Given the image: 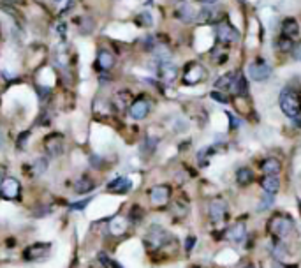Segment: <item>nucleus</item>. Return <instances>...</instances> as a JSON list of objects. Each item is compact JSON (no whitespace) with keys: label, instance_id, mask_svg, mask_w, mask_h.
I'll use <instances>...</instances> for the list:
<instances>
[{"label":"nucleus","instance_id":"obj_44","mask_svg":"<svg viewBox=\"0 0 301 268\" xmlns=\"http://www.w3.org/2000/svg\"><path fill=\"white\" fill-rule=\"evenodd\" d=\"M227 117H229V120H231V127H232V129H236V127L239 126V119H238V117H234V115H231V113H227Z\"/></svg>","mask_w":301,"mask_h":268},{"label":"nucleus","instance_id":"obj_4","mask_svg":"<svg viewBox=\"0 0 301 268\" xmlns=\"http://www.w3.org/2000/svg\"><path fill=\"white\" fill-rule=\"evenodd\" d=\"M215 34H217L218 42L224 44V46L234 44V42L239 41V32L225 20H222L220 23H217V27H215Z\"/></svg>","mask_w":301,"mask_h":268},{"label":"nucleus","instance_id":"obj_49","mask_svg":"<svg viewBox=\"0 0 301 268\" xmlns=\"http://www.w3.org/2000/svg\"><path fill=\"white\" fill-rule=\"evenodd\" d=\"M4 178H6V177H4V170H2V168H0V184H2Z\"/></svg>","mask_w":301,"mask_h":268},{"label":"nucleus","instance_id":"obj_32","mask_svg":"<svg viewBox=\"0 0 301 268\" xmlns=\"http://www.w3.org/2000/svg\"><path fill=\"white\" fill-rule=\"evenodd\" d=\"M277 46H278V49H280V51L287 53V51H292V48H294V42H292V39L280 35V37H278V41H277Z\"/></svg>","mask_w":301,"mask_h":268},{"label":"nucleus","instance_id":"obj_15","mask_svg":"<svg viewBox=\"0 0 301 268\" xmlns=\"http://www.w3.org/2000/svg\"><path fill=\"white\" fill-rule=\"evenodd\" d=\"M157 74H159V78L164 81V83L171 85V83H174L178 78V67L171 62H160L159 69H157Z\"/></svg>","mask_w":301,"mask_h":268},{"label":"nucleus","instance_id":"obj_14","mask_svg":"<svg viewBox=\"0 0 301 268\" xmlns=\"http://www.w3.org/2000/svg\"><path fill=\"white\" fill-rule=\"evenodd\" d=\"M150 110H152V104H150L148 99H136V101H132V104L129 106V115L134 120H143L148 117Z\"/></svg>","mask_w":301,"mask_h":268},{"label":"nucleus","instance_id":"obj_37","mask_svg":"<svg viewBox=\"0 0 301 268\" xmlns=\"http://www.w3.org/2000/svg\"><path fill=\"white\" fill-rule=\"evenodd\" d=\"M143 217V210L139 208V206H132L131 208V212H129V219L127 221H132V223H138L139 219Z\"/></svg>","mask_w":301,"mask_h":268},{"label":"nucleus","instance_id":"obj_13","mask_svg":"<svg viewBox=\"0 0 301 268\" xmlns=\"http://www.w3.org/2000/svg\"><path fill=\"white\" fill-rule=\"evenodd\" d=\"M49 251H51L49 244H34L23 251V259L25 261H41L49 254Z\"/></svg>","mask_w":301,"mask_h":268},{"label":"nucleus","instance_id":"obj_30","mask_svg":"<svg viewBox=\"0 0 301 268\" xmlns=\"http://www.w3.org/2000/svg\"><path fill=\"white\" fill-rule=\"evenodd\" d=\"M232 78H234V73H227V74H224V76H220L217 81H215V88H218V90H225L227 88L229 90V87H231V83H232Z\"/></svg>","mask_w":301,"mask_h":268},{"label":"nucleus","instance_id":"obj_19","mask_svg":"<svg viewBox=\"0 0 301 268\" xmlns=\"http://www.w3.org/2000/svg\"><path fill=\"white\" fill-rule=\"evenodd\" d=\"M225 237H227V240L232 242V244H239V242H243L247 237V224L243 223V221L234 223L227 230V235H225Z\"/></svg>","mask_w":301,"mask_h":268},{"label":"nucleus","instance_id":"obj_41","mask_svg":"<svg viewBox=\"0 0 301 268\" xmlns=\"http://www.w3.org/2000/svg\"><path fill=\"white\" fill-rule=\"evenodd\" d=\"M90 166L92 168H102V157H97V155H92L90 157Z\"/></svg>","mask_w":301,"mask_h":268},{"label":"nucleus","instance_id":"obj_53","mask_svg":"<svg viewBox=\"0 0 301 268\" xmlns=\"http://www.w3.org/2000/svg\"><path fill=\"white\" fill-rule=\"evenodd\" d=\"M56 2H58V0H56Z\"/></svg>","mask_w":301,"mask_h":268},{"label":"nucleus","instance_id":"obj_7","mask_svg":"<svg viewBox=\"0 0 301 268\" xmlns=\"http://www.w3.org/2000/svg\"><path fill=\"white\" fill-rule=\"evenodd\" d=\"M44 148L48 157L51 159H56L64 153V138L58 133H53L44 138Z\"/></svg>","mask_w":301,"mask_h":268},{"label":"nucleus","instance_id":"obj_35","mask_svg":"<svg viewBox=\"0 0 301 268\" xmlns=\"http://www.w3.org/2000/svg\"><path fill=\"white\" fill-rule=\"evenodd\" d=\"M273 201H275V196H266V194H264L263 199L259 201V205H257V210H259V212H264V210L270 208Z\"/></svg>","mask_w":301,"mask_h":268},{"label":"nucleus","instance_id":"obj_50","mask_svg":"<svg viewBox=\"0 0 301 268\" xmlns=\"http://www.w3.org/2000/svg\"><path fill=\"white\" fill-rule=\"evenodd\" d=\"M243 268H256V266H254V265H252V263H247V265H245V266H243Z\"/></svg>","mask_w":301,"mask_h":268},{"label":"nucleus","instance_id":"obj_24","mask_svg":"<svg viewBox=\"0 0 301 268\" xmlns=\"http://www.w3.org/2000/svg\"><path fill=\"white\" fill-rule=\"evenodd\" d=\"M282 170V163L275 157H268L261 163V171L264 175H278Z\"/></svg>","mask_w":301,"mask_h":268},{"label":"nucleus","instance_id":"obj_43","mask_svg":"<svg viewBox=\"0 0 301 268\" xmlns=\"http://www.w3.org/2000/svg\"><path fill=\"white\" fill-rule=\"evenodd\" d=\"M194 244H196V237H189L187 242H185V249H187V252H191L192 249H194Z\"/></svg>","mask_w":301,"mask_h":268},{"label":"nucleus","instance_id":"obj_31","mask_svg":"<svg viewBox=\"0 0 301 268\" xmlns=\"http://www.w3.org/2000/svg\"><path fill=\"white\" fill-rule=\"evenodd\" d=\"M273 256H275V259H277L278 263H282L284 261V258H285V247L280 244V240H275L273 242Z\"/></svg>","mask_w":301,"mask_h":268},{"label":"nucleus","instance_id":"obj_8","mask_svg":"<svg viewBox=\"0 0 301 268\" xmlns=\"http://www.w3.org/2000/svg\"><path fill=\"white\" fill-rule=\"evenodd\" d=\"M0 196L6 199H18L21 196L20 182L13 177H6L0 184Z\"/></svg>","mask_w":301,"mask_h":268},{"label":"nucleus","instance_id":"obj_54","mask_svg":"<svg viewBox=\"0 0 301 268\" xmlns=\"http://www.w3.org/2000/svg\"><path fill=\"white\" fill-rule=\"evenodd\" d=\"M150 2H152V0H150Z\"/></svg>","mask_w":301,"mask_h":268},{"label":"nucleus","instance_id":"obj_25","mask_svg":"<svg viewBox=\"0 0 301 268\" xmlns=\"http://www.w3.org/2000/svg\"><path fill=\"white\" fill-rule=\"evenodd\" d=\"M127 226H129V221L124 219V217H114V219L109 221V231L114 237L124 235L125 231H127Z\"/></svg>","mask_w":301,"mask_h":268},{"label":"nucleus","instance_id":"obj_33","mask_svg":"<svg viewBox=\"0 0 301 268\" xmlns=\"http://www.w3.org/2000/svg\"><path fill=\"white\" fill-rule=\"evenodd\" d=\"M171 210H173V213H174V217H185L187 216V212H189V206H187V203H182V201H174V205L171 206Z\"/></svg>","mask_w":301,"mask_h":268},{"label":"nucleus","instance_id":"obj_48","mask_svg":"<svg viewBox=\"0 0 301 268\" xmlns=\"http://www.w3.org/2000/svg\"><path fill=\"white\" fill-rule=\"evenodd\" d=\"M273 268H285V266L282 265V263H278V261H277V263H273Z\"/></svg>","mask_w":301,"mask_h":268},{"label":"nucleus","instance_id":"obj_6","mask_svg":"<svg viewBox=\"0 0 301 268\" xmlns=\"http://www.w3.org/2000/svg\"><path fill=\"white\" fill-rule=\"evenodd\" d=\"M206 74H208L206 69H204L201 64L192 62V64H189V67L184 73V83L185 85H198L203 80H206Z\"/></svg>","mask_w":301,"mask_h":268},{"label":"nucleus","instance_id":"obj_10","mask_svg":"<svg viewBox=\"0 0 301 268\" xmlns=\"http://www.w3.org/2000/svg\"><path fill=\"white\" fill-rule=\"evenodd\" d=\"M174 14L184 23H192V21H196V16H198V9L191 2H187V0H182L174 7Z\"/></svg>","mask_w":301,"mask_h":268},{"label":"nucleus","instance_id":"obj_11","mask_svg":"<svg viewBox=\"0 0 301 268\" xmlns=\"http://www.w3.org/2000/svg\"><path fill=\"white\" fill-rule=\"evenodd\" d=\"M171 198V187L169 185H155L150 189V203L153 206H164L169 203Z\"/></svg>","mask_w":301,"mask_h":268},{"label":"nucleus","instance_id":"obj_46","mask_svg":"<svg viewBox=\"0 0 301 268\" xmlns=\"http://www.w3.org/2000/svg\"><path fill=\"white\" fill-rule=\"evenodd\" d=\"M292 124H294L298 129H301V115L299 117H296V119H292Z\"/></svg>","mask_w":301,"mask_h":268},{"label":"nucleus","instance_id":"obj_36","mask_svg":"<svg viewBox=\"0 0 301 268\" xmlns=\"http://www.w3.org/2000/svg\"><path fill=\"white\" fill-rule=\"evenodd\" d=\"M138 23L139 25H143V27H152V23H153V18H152V14L150 13H141L138 16Z\"/></svg>","mask_w":301,"mask_h":268},{"label":"nucleus","instance_id":"obj_47","mask_svg":"<svg viewBox=\"0 0 301 268\" xmlns=\"http://www.w3.org/2000/svg\"><path fill=\"white\" fill-rule=\"evenodd\" d=\"M107 266H111V268H122V265L118 261H114V259H109V265Z\"/></svg>","mask_w":301,"mask_h":268},{"label":"nucleus","instance_id":"obj_23","mask_svg":"<svg viewBox=\"0 0 301 268\" xmlns=\"http://www.w3.org/2000/svg\"><path fill=\"white\" fill-rule=\"evenodd\" d=\"M131 94H129V90H118L116 94L113 95V99H111V106H114L116 110H125L127 106H131Z\"/></svg>","mask_w":301,"mask_h":268},{"label":"nucleus","instance_id":"obj_18","mask_svg":"<svg viewBox=\"0 0 301 268\" xmlns=\"http://www.w3.org/2000/svg\"><path fill=\"white\" fill-rule=\"evenodd\" d=\"M261 187H263L266 196H277V192L280 191V178L278 175H266L261 178Z\"/></svg>","mask_w":301,"mask_h":268},{"label":"nucleus","instance_id":"obj_42","mask_svg":"<svg viewBox=\"0 0 301 268\" xmlns=\"http://www.w3.org/2000/svg\"><path fill=\"white\" fill-rule=\"evenodd\" d=\"M291 53H292V57H294L296 60H299V62H301V42H296Z\"/></svg>","mask_w":301,"mask_h":268},{"label":"nucleus","instance_id":"obj_38","mask_svg":"<svg viewBox=\"0 0 301 268\" xmlns=\"http://www.w3.org/2000/svg\"><path fill=\"white\" fill-rule=\"evenodd\" d=\"M211 99H215V101H218V102H224V104H227V102H229V97H227V95H224V92H222V90H213V92H211Z\"/></svg>","mask_w":301,"mask_h":268},{"label":"nucleus","instance_id":"obj_12","mask_svg":"<svg viewBox=\"0 0 301 268\" xmlns=\"http://www.w3.org/2000/svg\"><path fill=\"white\" fill-rule=\"evenodd\" d=\"M208 213H210L211 223H222L227 216V203L222 198H215L208 205Z\"/></svg>","mask_w":301,"mask_h":268},{"label":"nucleus","instance_id":"obj_22","mask_svg":"<svg viewBox=\"0 0 301 268\" xmlns=\"http://www.w3.org/2000/svg\"><path fill=\"white\" fill-rule=\"evenodd\" d=\"M114 64H116V59H114V55L111 51H107V49H100V51L97 53V66L102 71L113 69Z\"/></svg>","mask_w":301,"mask_h":268},{"label":"nucleus","instance_id":"obj_26","mask_svg":"<svg viewBox=\"0 0 301 268\" xmlns=\"http://www.w3.org/2000/svg\"><path fill=\"white\" fill-rule=\"evenodd\" d=\"M236 182H238V185H242V187L250 185L254 182V171L247 166L239 168V170L236 171Z\"/></svg>","mask_w":301,"mask_h":268},{"label":"nucleus","instance_id":"obj_34","mask_svg":"<svg viewBox=\"0 0 301 268\" xmlns=\"http://www.w3.org/2000/svg\"><path fill=\"white\" fill-rule=\"evenodd\" d=\"M94 27H95V21L92 20V18H83L80 23L81 34H90V32L94 30Z\"/></svg>","mask_w":301,"mask_h":268},{"label":"nucleus","instance_id":"obj_51","mask_svg":"<svg viewBox=\"0 0 301 268\" xmlns=\"http://www.w3.org/2000/svg\"><path fill=\"white\" fill-rule=\"evenodd\" d=\"M0 146H4V136L0 134Z\"/></svg>","mask_w":301,"mask_h":268},{"label":"nucleus","instance_id":"obj_1","mask_svg":"<svg viewBox=\"0 0 301 268\" xmlns=\"http://www.w3.org/2000/svg\"><path fill=\"white\" fill-rule=\"evenodd\" d=\"M268 233L275 237V240H285L296 233V224L292 217L284 213H275L268 223Z\"/></svg>","mask_w":301,"mask_h":268},{"label":"nucleus","instance_id":"obj_3","mask_svg":"<svg viewBox=\"0 0 301 268\" xmlns=\"http://www.w3.org/2000/svg\"><path fill=\"white\" fill-rule=\"evenodd\" d=\"M171 242V235L169 231H166L162 226H150L148 233L145 237V245L148 249H160V247H166L167 244Z\"/></svg>","mask_w":301,"mask_h":268},{"label":"nucleus","instance_id":"obj_45","mask_svg":"<svg viewBox=\"0 0 301 268\" xmlns=\"http://www.w3.org/2000/svg\"><path fill=\"white\" fill-rule=\"evenodd\" d=\"M199 4H204V6H215L217 0H198Z\"/></svg>","mask_w":301,"mask_h":268},{"label":"nucleus","instance_id":"obj_16","mask_svg":"<svg viewBox=\"0 0 301 268\" xmlns=\"http://www.w3.org/2000/svg\"><path fill=\"white\" fill-rule=\"evenodd\" d=\"M229 90H231V94L236 95V97H245V95L249 94V83H247V78L243 76V73L236 71Z\"/></svg>","mask_w":301,"mask_h":268},{"label":"nucleus","instance_id":"obj_28","mask_svg":"<svg viewBox=\"0 0 301 268\" xmlns=\"http://www.w3.org/2000/svg\"><path fill=\"white\" fill-rule=\"evenodd\" d=\"M155 148H157V139L155 138H150V136H146L145 141L141 143L139 153H141L143 157H150L153 152H155Z\"/></svg>","mask_w":301,"mask_h":268},{"label":"nucleus","instance_id":"obj_2","mask_svg":"<svg viewBox=\"0 0 301 268\" xmlns=\"http://www.w3.org/2000/svg\"><path fill=\"white\" fill-rule=\"evenodd\" d=\"M278 104H280V110L284 112V115L289 117V119H296V117L301 115V99L298 92H294L292 88H284L280 92Z\"/></svg>","mask_w":301,"mask_h":268},{"label":"nucleus","instance_id":"obj_17","mask_svg":"<svg viewBox=\"0 0 301 268\" xmlns=\"http://www.w3.org/2000/svg\"><path fill=\"white\" fill-rule=\"evenodd\" d=\"M132 189V182L129 177H116L114 180H111L107 184L106 191L107 192H114V194H125Z\"/></svg>","mask_w":301,"mask_h":268},{"label":"nucleus","instance_id":"obj_52","mask_svg":"<svg viewBox=\"0 0 301 268\" xmlns=\"http://www.w3.org/2000/svg\"><path fill=\"white\" fill-rule=\"evenodd\" d=\"M299 206H301V201H299Z\"/></svg>","mask_w":301,"mask_h":268},{"label":"nucleus","instance_id":"obj_29","mask_svg":"<svg viewBox=\"0 0 301 268\" xmlns=\"http://www.w3.org/2000/svg\"><path fill=\"white\" fill-rule=\"evenodd\" d=\"M211 60H213L217 66H222V64L227 60V49L224 48V44L215 46L213 51H211Z\"/></svg>","mask_w":301,"mask_h":268},{"label":"nucleus","instance_id":"obj_27","mask_svg":"<svg viewBox=\"0 0 301 268\" xmlns=\"http://www.w3.org/2000/svg\"><path fill=\"white\" fill-rule=\"evenodd\" d=\"M48 157H37V159L34 160V163L30 164V173L32 177H41L42 173H44L46 170H48Z\"/></svg>","mask_w":301,"mask_h":268},{"label":"nucleus","instance_id":"obj_9","mask_svg":"<svg viewBox=\"0 0 301 268\" xmlns=\"http://www.w3.org/2000/svg\"><path fill=\"white\" fill-rule=\"evenodd\" d=\"M222 9L215 6H204L203 9L198 11L196 21L198 23H220L222 21Z\"/></svg>","mask_w":301,"mask_h":268},{"label":"nucleus","instance_id":"obj_5","mask_svg":"<svg viewBox=\"0 0 301 268\" xmlns=\"http://www.w3.org/2000/svg\"><path fill=\"white\" fill-rule=\"evenodd\" d=\"M271 73H273L271 66L263 59L256 60V62L249 66V76L254 81H268L271 78Z\"/></svg>","mask_w":301,"mask_h":268},{"label":"nucleus","instance_id":"obj_39","mask_svg":"<svg viewBox=\"0 0 301 268\" xmlns=\"http://www.w3.org/2000/svg\"><path fill=\"white\" fill-rule=\"evenodd\" d=\"M30 139V133L28 131H25V133H21V136L18 138V148L20 150H25V143Z\"/></svg>","mask_w":301,"mask_h":268},{"label":"nucleus","instance_id":"obj_21","mask_svg":"<svg viewBox=\"0 0 301 268\" xmlns=\"http://www.w3.org/2000/svg\"><path fill=\"white\" fill-rule=\"evenodd\" d=\"M282 35L289 39H296L299 35V23L294 18H285L282 21Z\"/></svg>","mask_w":301,"mask_h":268},{"label":"nucleus","instance_id":"obj_20","mask_svg":"<svg viewBox=\"0 0 301 268\" xmlns=\"http://www.w3.org/2000/svg\"><path fill=\"white\" fill-rule=\"evenodd\" d=\"M95 189V182L92 180L88 175H81L80 178L76 180V184H74V191H76V194H90L92 191Z\"/></svg>","mask_w":301,"mask_h":268},{"label":"nucleus","instance_id":"obj_40","mask_svg":"<svg viewBox=\"0 0 301 268\" xmlns=\"http://www.w3.org/2000/svg\"><path fill=\"white\" fill-rule=\"evenodd\" d=\"M90 199L92 198H87L85 201H78V203H73L71 205V210H83V208H87V205L90 203Z\"/></svg>","mask_w":301,"mask_h":268}]
</instances>
